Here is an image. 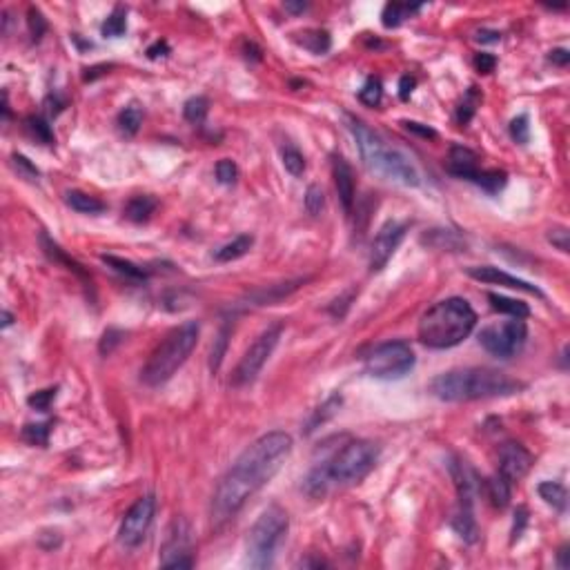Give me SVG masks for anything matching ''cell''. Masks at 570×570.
<instances>
[{
  "mask_svg": "<svg viewBox=\"0 0 570 570\" xmlns=\"http://www.w3.org/2000/svg\"><path fill=\"white\" fill-rule=\"evenodd\" d=\"M292 452V437L274 430L250 444L232 468L225 472L212 497V521L214 526L225 524L245 506L252 494L259 492L274 474L281 470Z\"/></svg>",
  "mask_w": 570,
  "mask_h": 570,
  "instance_id": "1",
  "label": "cell"
},
{
  "mask_svg": "<svg viewBox=\"0 0 570 570\" xmlns=\"http://www.w3.org/2000/svg\"><path fill=\"white\" fill-rule=\"evenodd\" d=\"M379 459V448L372 441H350L345 444L337 454H332L327 462L312 468V472L305 479V490L312 497H321L325 494L330 484L337 486H355L363 482L367 474L372 472Z\"/></svg>",
  "mask_w": 570,
  "mask_h": 570,
  "instance_id": "2",
  "label": "cell"
},
{
  "mask_svg": "<svg viewBox=\"0 0 570 570\" xmlns=\"http://www.w3.org/2000/svg\"><path fill=\"white\" fill-rule=\"evenodd\" d=\"M524 388V383L510 379L504 372L490 370V367H464V370H450L432 379L430 390L437 399L459 403V401H477L490 397L514 395Z\"/></svg>",
  "mask_w": 570,
  "mask_h": 570,
  "instance_id": "3",
  "label": "cell"
},
{
  "mask_svg": "<svg viewBox=\"0 0 570 570\" xmlns=\"http://www.w3.org/2000/svg\"><path fill=\"white\" fill-rule=\"evenodd\" d=\"M477 325V315L466 299L450 297L434 303L419 319V341L432 350H448L459 345Z\"/></svg>",
  "mask_w": 570,
  "mask_h": 570,
  "instance_id": "4",
  "label": "cell"
},
{
  "mask_svg": "<svg viewBox=\"0 0 570 570\" xmlns=\"http://www.w3.org/2000/svg\"><path fill=\"white\" fill-rule=\"evenodd\" d=\"M347 127L357 141L359 154L365 163V168L377 176H383L385 180L401 183L406 188H417L421 183L419 170L410 163L408 156H403L395 147L385 145L379 134H375L363 121L347 116Z\"/></svg>",
  "mask_w": 570,
  "mask_h": 570,
  "instance_id": "5",
  "label": "cell"
},
{
  "mask_svg": "<svg viewBox=\"0 0 570 570\" xmlns=\"http://www.w3.org/2000/svg\"><path fill=\"white\" fill-rule=\"evenodd\" d=\"M198 335H200V327L196 321H185L178 327H174L172 332L165 337V341L152 352L150 361L145 363L141 379L147 385H152V388L170 381L176 375L178 367L192 355L198 341Z\"/></svg>",
  "mask_w": 570,
  "mask_h": 570,
  "instance_id": "6",
  "label": "cell"
},
{
  "mask_svg": "<svg viewBox=\"0 0 570 570\" xmlns=\"http://www.w3.org/2000/svg\"><path fill=\"white\" fill-rule=\"evenodd\" d=\"M287 512L277 504L268 506L248 532V564L252 568H270L287 535Z\"/></svg>",
  "mask_w": 570,
  "mask_h": 570,
  "instance_id": "7",
  "label": "cell"
},
{
  "mask_svg": "<svg viewBox=\"0 0 570 570\" xmlns=\"http://www.w3.org/2000/svg\"><path fill=\"white\" fill-rule=\"evenodd\" d=\"M414 367V352L406 341H385L365 357V370L375 379H401Z\"/></svg>",
  "mask_w": 570,
  "mask_h": 570,
  "instance_id": "8",
  "label": "cell"
},
{
  "mask_svg": "<svg viewBox=\"0 0 570 570\" xmlns=\"http://www.w3.org/2000/svg\"><path fill=\"white\" fill-rule=\"evenodd\" d=\"M281 335H283V323H274V325H270L265 330V332H261L259 337H256V341L248 347V352L241 357V361H238L236 370L232 375V383L236 385V388L252 383L256 377L261 375L263 365L272 357Z\"/></svg>",
  "mask_w": 570,
  "mask_h": 570,
  "instance_id": "9",
  "label": "cell"
},
{
  "mask_svg": "<svg viewBox=\"0 0 570 570\" xmlns=\"http://www.w3.org/2000/svg\"><path fill=\"white\" fill-rule=\"evenodd\" d=\"M526 339L528 325L524 319H510L497 325H486L479 332V343L484 345V350L499 359H510L521 352Z\"/></svg>",
  "mask_w": 570,
  "mask_h": 570,
  "instance_id": "10",
  "label": "cell"
},
{
  "mask_svg": "<svg viewBox=\"0 0 570 570\" xmlns=\"http://www.w3.org/2000/svg\"><path fill=\"white\" fill-rule=\"evenodd\" d=\"M450 474L454 479L457 486V494H459V506L454 512L452 526L454 530L462 535L464 541L474 544L477 541V521H474V510H472V484L470 477L466 472V466L459 462V459H452L450 462Z\"/></svg>",
  "mask_w": 570,
  "mask_h": 570,
  "instance_id": "11",
  "label": "cell"
},
{
  "mask_svg": "<svg viewBox=\"0 0 570 570\" xmlns=\"http://www.w3.org/2000/svg\"><path fill=\"white\" fill-rule=\"evenodd\" d=\"M154 514H156V499L152 494H145V497L136 499V504L127 510V514L123 517V524L118 530V541L125 548L141 546L152 528Z\"/></svg>",
  "mask_w": 570,
  "mask_h": 570,
  "instance_id": "12",
  "label": "cell"
},
{
  "mask_svg": "<svg viewBox=\"0 0 570 570\" xmlns=\"http://www.w3.org/2000/svg\"><path fill=\"white\" fill-rule=\"evenodd\" d=\"M161 566L163 568H192V528L190 524L178 517L172 521L168 537L161 548Z\"/></svg>",
  "mask_w": 570,
  "mask_h": 570,
  "instance_id": "13",
  "label": "cell"
},
{
  "mask_svg": "<svg viewBox=\"0 0 570 570\" xmlns=\"http://www.w3.org/2000/svg\"><path fill=\"white\" fill-rule=\"evenodd\" d=\"M406 230H408V225L399 223V220H388V223L379 230V234L372 241V250H370V270L372 272H379L388 265L392 254L401 245L403 236H406Z\"/></svg>",
  "mask_w": 570,
  "mask_h": 570,
  "instance_id": "14",
  "label": "cell"
},
{
  "mask_svg": "<svg viewBox=\"0 0 570 570\" xmlns=\"http://www.w3.org/2000/svg\"><path fill=\"white\" fill-rule=\"evenodd\" d=\"M530 468H532V454L521 444L508 441V444L499 448V474L506 482L510 484L521 482L530 472Z\"/></svg>",
  "mask_w": 570,
  "mask_h": 570,
  "instance_id": "15",
  "label": "cell"
},
{
  "mask_svg": "<svg viewBox=\"0 0 570 570\" xmlns=\"http://www.w3.org/2000/svg\"><path fill=\"white\" fill-rule=\"evenodd\" d=\"M468 274L474 279V281H482V283H492V285H504V287H510V290H521L526 294H535V297L544 299L546 294L537 287L532 285L524 279H517L512 277V274L499 270V268H492V265H474V268H468Z\"/></svg>",
  "mask_w": 570,
  "mask_h": 570,
  "instance_id": "16",
  "label": "cell"
},
{
  "mask_svg": "<svg viewBox=\"0 0 570 570\" xmlns=\"http://www.w3.org/2000/svg\"><path fill=\"white\" fill-rule=\"evenodd\" d=\"M332 176H335V185L339 200L345 210V214H350L357 200V185H355V172L343 156H332Z\"/></svg>",
  "mask_w": 570,
  "mask_h": 570,
  "instance_id": "17",
  "label": "cell"
},
{
  "mask_svg": "<svg viewBox=\"0 0 570 570\" xmlns=\"http://www.w3.org/2000/svg\"><path fill=\"white\" fill-rule=\"evenodd\" d=\"M446 168H448L450 174H454L459 178L472 180L474 174L479 172V156H477V152H472L470 147L452 145L450 154H448V161H446Z\"/></svg>",
  "mask_w": 570,
  "mask_h": 570,
  "instance_id": "18",
  "label": "cell"
},
{
  "mask_svg": "<svg viewBox=\"0 0 570 570\" xmlns=\"http://www.w3.org/2000/svg\"><path fill=\"white\" fill-rule=\"evenodd\" d=\"M421 243L439 252H464L468 248L464 234H459L454 230H444V228H434V230H428L426 234H421Z\"/></svg>",
  "mask_w": 570,
  "mask_h": 570,
  "instance_id": "19",
  "label": "cell"
},
{
  "mask_svg": "<svg viewBox=\"0 0 570 570\" xmlns=\"http://www.w3.org/2000/svg\"><path fill=\"white\" fill-rule=\"evenodd\" d=\"M41 245H43V252L49 256V259L54 261V263H61V265H65L69 272H73L76 274V277L87 285V287H91V277L87 274V270L76 261V259H71V256L56 243V241H51V238L45 234V232H41Z\"/></svg>",
  "mask_w": 570,
  "mask_h": 570,
  "instance_id": "20",
  "label": "cell"
},
{
  "mask_svg": "<svg viewBox=\"0 0 570 570\" xmlns=\"http://www.w3.org/2000/svg\"><path fill=\"white\" fill-rule=\"evenodd\" d=\"M301 283H305V279H299V281H292V283H279V285H270V287H263V290H256L250 294V301L254 305H274L279 303L281 299H285L287 294H292L297 290Z\"/></svg>",
  "mask_w": 570,
  "mask_h": 570,
  "instance_id": "21",
  "label": "cell"
},
{
  "mask_svg": "<svg viewBox=\"0 0 570 570\" xmlns=\"http://www.w3.org/2000/svg\"><path fill=\"white\" fill-rule=\"evenodd\" d=\"M254 245V236L252 234H241V236H236L234 241L225 243L223 248H218L214 252V261L218 263H232L236 259H241V256H245Z\"/></svg>",
  "mask_w": 570,
  "mask_h": 570,
  "instance_id": "22",
  "label": "cell"
},
{
  "mask_svg": "<svg viewBox=\"0 0 570 570\" xmlns=\"http://www.w3.org/2000/svg\"><path fill=\"white\" fill-rule=\"evenodd\" d=\"M158 208V200L150 194H141L134 196L130 203L125 205V216L132 220V223H145Z\"/></svg>",
  "mask_w": 570,
  "mask_h": 570,
  "instance_id": "23",
  "label": "cell"
},
{
  "mask_svg": "<svg viewBox=\"0 0 570 570\" xmlns=\"http://www.w3.org/2000/svg\"><path fill=\"white\" fill-rule=\"evenodd\" d=\"M65 203L78 214H101L105 212V203L101 198L91 196V194H85L81 190H71L65 194Z\"/></svg>",
  "mask_w": 570,
  "mask_h": 570,
  "instance_id": "24",
  "label": "cell"
},
{
  "mask_svg": "<svg viewBox=\"0 0 570 570\" xmlns=\"http://www.w3.org/2000/svg\"><path fill=\"white\" fill-rule=\"evenodd\" d=\"M488 301H490L494 312H499V315H508L510 319H528L530 317V307L524 301L508 299V297H502V294H494V292L488 294Z\"/></svg>",
  "mask_w": 570,
  "mask_h": 570,
  "instance_id": "25",
  "label": "cell"
},
{
  "mask_svg": "<svg viewBox=\"0 0 570 570\" xmlns=\"http://www.w3.org/2000/svg\"><path fill=\"white\" fill-rule=\"evenodd\" d=\"M341 403H343L341 395H332V397H330V399L323 403V406H319L315 412H312V417H310V421H307V426H305V434L315 432L319 426H323V424H325V421L332 419V417L339 412Z\"/></svg>",
  "mask_w": 570,
  "mask_h": 570,
  "instance_id": "26",
  "label": "cell"
},
{
  "mask_svg": "<svg viewBox=\"0 0 570 570\" xmlns=\"http://www.w3.org/2000/svg\"><path fill=\"white\" fill-rule=\"evenodd\" d=\"M474 185H479L484 192L488 194H499L506 183H508V174L504 170H479L474 174V178L470 180Z\"/></svg>",
  "mask_w": 570,
  "mask_h": 570,
  "instance_id": "27",
  "label": "cell"
},
{
  "mask_svg": "<svg viewBox=\"0 0 570 570\" xmlns=\"http://www.w3.org/2000/svg\"><path fill=\"white\" fill-rule=\"evenodd\" d=\"M297 43L303 45L307 51L317 54V56L325 54L330 49V45H332V41H330V34L325 29H307V31L297 36Z\"/></svg>",
  "mask_w": 570,
  "mask_h": 570,
  "instance_id": "28",
  "label": "cell"
},
{
  "mask_svg": "<svg viewBox=\"0 0 570 570\" xmlns=\"http://www.w3.org/2000/svg\"><path fill=\"white\" fill-rule=\"evenodd\" d=\"M421 5H399V3H388L383 7V14H381V23L383 27L388 29H395L399 27L403 21H406L408 16H412L414 11H419Z\"/></svg>",
  "mask_w": 570,
  "mask_h": 570,
  "instance_id": "29",
  "label": "cell"
},
{
  "mask_svg": "<svg viewBox=\"0 0 570 570\" xmlns=\"http://www.w3.org/2000/svg\"><path fill=\"white\" fill-rule=\"evenodd\" d=\"M101 259H103V263H107L109 268L116 270L118 274H123V277H127V279H132V281H145L147 279V272L141 265H136L132 261H125V259H121V256L103 254Z\"/></svg>",
  "mask_w": 570,
  "mask_h": 570,
  "instance_id": "30",
  "label": "cell"
},
{
  "mask_svg": "<svg viewBox=\"0 0 570 570\" xmlns=\"http://www.w3.org/2000/svg\"><path fill=\"white\" fill-rule=\"evenodd\" d=\"M539 497L548 504V506H553L555 510L564 512L566 506H568V492L561 484L557 482H544L539 484Z\"/></svg>",
  "mask_w": 570,
  "mask_h": 570,
  "instance_id": "31",
  "label": "cell"
},
{
  "mask_svg": "<svg viewBox=\"0 0 570 570\" xmlns=\"http://www.w3.org/2000/svg\"><path fill=\"white\" fill-rule=\"evenodd\" d=\"M105 39H121V36L127 31V11L125 7H114V11L105 18V23L101 27Z\"/></svg>",
  "mask_w": 570,
  "mask_h": 570,
  "instance_id": "32",
  "label": "cell"
},
{
  "mask_svg": "<svg viewBox=\"0 0 570 570\" xmlns=\"http://www.w3.org/2000/svg\"><path fill=\"white\" fill-rule=\"evenodd\" d=\"M510 488H512V484L506 482L499 472L494 477H490V479H488V497H490L492 506L506 508L508 502H510Z\"/></svg>",
  "mask_w": 570,
  "mask_h": 570,
  "instance_id": "33",
  "label": "cell"
},
{
  "mask_svg": "<svg viewBox=\"0 0 570 570\" xmlns=\"http://www.w3.org/2000/svg\"><path fill=\"white\" fill-rule=\"evenodd\" d=\"M143 125V112L141 107L136 105H130L125 107L123 112L118 114V130L125 134V136H134Z\"/></svg>",
  "mask_w": 570,
  "mask_h": 570,
  "instance_id": "34",
  "label": "cell"
},
{
  "mask_svg": "<svg viewBox=\"0 0 570 570\" xmlns=\"http://www.w3.org/2000/svg\"><path fill=\"white\" fill-rule=\"evenodd\" d=\"M25 127H27L29 136H34L36 141H41L43 145H54V143H56V136H54L51 125L43 116H29L25 121Z\"/></svg>",
  "mask_w": 570,
  "mask_h": 570,
  "instance_id": "35",
  "label": "cell"
},
{
  "mask_svg": "<svg viewBox=\"0 0 570 570\" xmlns=\"http://www.w3.org/2000/svg\"><path fill=\"white\" fill-rule=\"evenodd\" d=\"M208 109H210V101L205 96H192L185 103V107H183V116L194 125H200L208 116Z\"/></svg>",
  "mask_w": 570,
  "mask_h": 570,
  "instance_id": "36",
  "label": "cell"
},
{
  "mask_svg": "<svg viewBox=\"0 0 570 570\" xmlns=\"http://www.w3.org/2000/svg\"><path fill=\"white\" fill-rule=\"evenodd\" d=\"M479 101H482V96H479V91H477V87H470L468 94L464 96V101L459 103V107H457V123H462V125L470 123L474 112H477V105H479Z\"/></svg>",
  "mask_w": 570,
  "mask_h": 570,
  "instance_id": "37",
  "label": "cell"
},
{
  "mask_svg": "<svg viewBox=\"0 0 570 570\" xmlns=\"http://www.w3.org/2000/svg\"><path fill=\"white\" fill-rule=\"evenodd\" d=\"M281 158H283V168L292 176H301L305 172V156L297 150V147L285 145L281 150Z\"/></svg>",
  "mask_w": 570,
  "mask_h": 570,
  "instance_id": "38",
  "label": "cell"
},
{
  "mask_svg": "<svg viewBox=\"0 0 570 570\" xmlns=\"http://www.w3.org/2000/svg\"><path fill=\"white\" fill-rule=\"evenodd\" d=\"M383 98V87L379 78H367L365 85L359 89V101L367 107H377Z\"/></svg>",
  "mask_w": 570,
  "mask_h": 570,
  "instance_id": "39",
  "label": "cell"
},
{
  "mask_svg": "<svg viewBox=\"0 0 570 570\" xmlns=\"http://www.w3.org/2000/svg\"><path fill=\"white\" fill-rule=\"evenodd\" d=\"M228 337H230V325H223L220 327L218 339L214 341V347H212V357H210V370L212 372H218L220 363H223V357L228 350Z\"/></svg>",
  "mask_w": 570,
  "mask_h": 570,
  "instance_id": "40",
  "label": "cell"
},
{
  "mask_svg": "<svg viewBox=\"0 0 570 570\" xmlns=\"http://www.w3.org/2000/svg\"><path fill=\"white\" fill-rule=\"evenodd\" d=\"M51 424H27L23 428V439L31 446H45L49 441Z\"/></svg>",
  "mask_w": 570,
  "mask_h": 570,
  "instance_id": "41",
  "label": "cell"
},
{
  "mask_svg": "<svg viewBox=\"0 0 570 570\" xmlns=\"http://www.w3.org/2000/svg\"><path fill=\"white\" fill-rule=\"evenodd\" d=\"M27 27H29L31 41L39 43L45 36V31H47V21H45V16L41 14V9L29 7V11H27Z\"/></svg>",
  "mask_w": 570,
  "mask_h": 570,
  "instance_id": "42",
  "label": "cell"
},
{
  "mask_svg": "<svg viewBox=\"0 0 570 570\" xmlns=\"http://www.w3.org/2000/svg\"><path fill=\"white\" fill-rule=\"evenodd\" d=\"M58 395V388H47V390H39V392H34L27 397V403H29V408L34 410H39V412H47L51 408V403L54 399H56Z\"/></svg>",
  "mask_w": 570,
  "mask_h": 570,
  "instance_id": "43",
  "label": "cell"
},
{
  "mask_svg": "<svg viewBox=\"0 0 570 570\" xmlns=\"http://www.w3.org/2000/svg\"><path fill=\"white\" fill-rule=\"evenodd\" d=\"M325 208V194L319 185H310L305 192V210L310 216H319Z\"/></svg>",
  "mask_w": 570,
  "mask_h": 570,
  "instance_id": "44",
  "label": "cell"
},
{
  "mask_svg": "<svg viewBox=\"0 0 570 570\" xmlns=\"http://www.w3.org/2000/svg\"><path fill=\"white\" fill-rule=\"evenodd\" d=\"M216 178L220 185H234L238 178V168L232 158H220L216 163Z\"/></svg>",
  "mask_w": 570,
  "mask_h": 570,
  "instance_id": "45",
  "label": "cell"
},
{
  "mask_svg": "<svg viewBox=\"0 0 570 570\" xmlns=\"http://www.w3.org/2000/svg\"><path fill=\"white\" fill-rule=\"evenodd\" d=\"M123 339H125V332H123V330H116V327L105 330V332H103V339H101V343H98L101 355H103V357L112 355V352L116 350V347L123 343Z\"/></svg>",
  "mask_w": 570,
  "mask_h": 570,
  "instance_id": "46",
  "label": "cell"
},
{
  "mask_svg": "<svg viewBox=\"0 0 570 570\" xmlns=\"http://www.w3.org/2000/svg\"><path fill=\"white\" fill-rule=\"evenodd\" d=\"M528 116L526 114H519V116H514L510 121V136L514 143H519V145H526L530 141V125H528Z\"/></svg>",
  "mask_w": 570,
  "mask_h": 570,
  "instance_id": "47",
  "label": "cell"
},
{
  "mask_svg": "<svg viewBox=\"0 0 570 570\" xmlns=\"http://www.w3.org/2000/svg\"><path fill=\"white\" fill-rule=\"evenodd\" d=\"M11 165H14V170L21 174L23 178H29V180H36L41 176V172H39V168H36V165L27 158V156H23V154H11Z\"/></svg>",
  "mask_w": 570,
  "mask_h": 570,
  "instance_id": "48",
  "label": "cell"
},
{
  "mask_svg": "<svg viewBox=\"0 0 570 570\" xmlns=\"http://www.w3.org/2000/svg\"><path fill=\"white\" fill-rule=\"evenodd\" d=\"M401 125L406 127V130H408L410 134H417V136L426 138V141H434V138L439 136L430 125H424V123H417V121H403Z\"/></svg>",
  "mask_w": 570,
  "mask_h": 570,
  "instance_id": "49",
  "label": "cell"
},
{
  "mask_svg": "<svg viewBox=\"0 0 570 570\" xmlns=\"http://www.w3.org/2000/svg\"><path fill=\"white\" fill-rule=\"evenodd\" d=\"M548 241L553 243L559 252H568V248H570V234H568V230L566 228H555V230H550L548 232Z\"/></svg>",
  "mask_w": 570,
  "mask_h": 570,
  "instance_id": "50",
  "label": "cell"
},
{
  "mask_svg": "<svg viewBox=\"0 0 570 570\" xmlns=\"http://www.w3.org/2000/svg\"><path fill=\"white\" fill-rule=\"evenodd\" d=\"M497 67V58L492 56V54H477L474 56V69L479 73H490Z\"/></svg>",
  "mask_w": 570,
  "mask_h": 570,
  "instance_id": "51",
  "label": "cell"
},
{
  "mask_svg": "<svg viewBox=\"0 0 570 570\" xmlns=\"http://www.w3.org/2000/svg\"><path fill=\"white\" fill-rule=\"evenodd\" d=\"M514 517H517V519H514V526H512V544L521 537V532H524V528L528 524V510L524 506L517 508V514H514Z\"/></svg>",
  "mask_w": 570,
  "mask_h": 570,
  "instance_id": "52",
  "label": "cell"
},
{
  "mask_svg": "<svg viewBox=\"0 0 570 570\" xmlns=\"http://www.w3.org/2000/svg\"><path fill=\"white\" fill-rule=\"evenodd\" d=\"M414 85H417V81L412 76H401V81H399V96H401V101H408L410 98Z\"/></svg>",
  "mask_w": 570,
  "mask_h": 570,
  "instance_id": "53",
  "label": "cell"
},
{
  "mask_svg": "<svg viewBox=\"0 0 570 570\" xmlns=\"http://www.w3.org/2000/svg\"><path fill=\"white\" fill-rule=\"evenodd\" d=\"M548 61L553 63V65L566 67L570 63V54H568V49H553V51L548 54Z\"/></svg>",
  "mask_w": 570,
  "mask_h": 570,
  "instance_id": "54",
  "label": "cell"
},
{
  "mask_svg": "<svg viewBox=\"0 0 570 570\" xmlns=\"http://www.w3.org/2000/svg\"><path fill=\"white\" fill-rule=\"evenodd\" d=\"M170 54V45L165 43V41H156L150 49H147V56H150L152 61L154 58H161V56H168Z\"/></svg>",
  "mask_w": 570,
  "mask_h": 570,
  "instance_id": "55",
  "label": "cell"
},
{
  "mask_svg": "<svg viewBox=\"0 0 570 570\" xmlns=\"http://www.w3.org/2000/svg\"><path fill=\"white\" fill-rule=\"evenodd\" d=\"M474 39L479 41V43H499L502 41V34L499 31H490V29H482V31H477Z\"/></svg>",
  "mask_w": 570,
  "mask_h": 570,
  "instance_id": "56",
  "label": "cell"
},
{
  "mask_svg": "<svg viewBox=\"0 0 570 570\" xmlns=\"http://www.w3.org/2000/svg\"><path fill=\"white\" fill-rule=\"evenodd\" d=\"M568 555H570V553H568V546H561V548H559V553H557V559H559V568H564V570L570 568Z\"/></svg>",
  "mask_w": 570,
  "mask_h": 570,
  "instance_id": "57",
  "label": "cell"
},
{
  "mask_svg": "<svg viewBox=\"0 0 570 570\" xmlns=\"http://www.w3.org/2000/svg\"><path fill=\"white\" fill-rule=\"evenodd\" d=\"M245 56L248 58H254V61H261V49L256 47V45H252V43H245Z\"/></svg>",
  "mask_w": 570,
  "mask_h": 570,
  "instance_id": "58",
  "label": "cell"
},
{
  "mask_svg": "<svg viewBox=\"0 0 570 570\" xmlns=\"http://www.w3.org/2000/svg\"><path fill=\"white\" fill-rule=\"evenodd\" d=\"M285 9L292 11V14H301V11L307 9V5L305 3H285Z\"/></svg>",
  "mask_w": 570,
  "mask_h": 570,
  "instance_id": "59",
  "label": "cell"
},
{
  "mask_svg": "<svg viewBox=\"0 0 570 570\" xmlns=\"http://www.w3.org/2000/svg\"><path fill=\"white\" fill-rule=\"evenodd\" d=\"M3 121L5 123L9 121V98H7V91H3Z\"/></svg>",
  "mask_w": 570,
  "mask_h": 570,
  "instance_id": "60",
  "label": "cell"
},
{
  "mask_svg": "<svg viewBox=\"0 0 570 570\" xmlns=\"http://www.w3.org/2000/svg\"><path fill=\"white\" fill-rule=\"evenodd\" d=\"M11 321H14V317H11V312H3V327H7V325H11Z\"/></svg>",
  "mask_w": 570,
  "mask_h": 570,
  "instance_id": "61",
  "label": "cell"
}]
</instances>
